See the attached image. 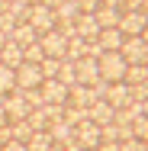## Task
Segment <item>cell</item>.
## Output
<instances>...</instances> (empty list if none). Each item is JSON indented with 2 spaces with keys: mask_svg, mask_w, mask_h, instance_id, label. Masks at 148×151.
<instances>
[{
  "mask_svg": "<svg viewBox=\"0 0 148 151\" xmlns=\"http://www.w3.org/2000/svg\"><path fill=\"white\" fill-rule=\"evenodd\" d=\"M3 125H10V119H6V109L0 106V129H3Z\"/></svg>",
  "mask_w": 148,
  "mask_h": 151,
  "instance_id": "obj_40",
  "label": "cell"
},
{
  "mask_svg": "<svg viewBox=\"0 0 148 151\" xmlns=\"http://www.w3.org/2000/svg\"><path fill=\"white\" fill-rule=\"evenodd\" d=\"M42 3H45L48 10H55V6H58V3H61V0H42Z\"/></svg>",
  "mask_w": 148,
  "mask_h": 151,
  "instance_id": "obj_42",
  "label": "cell"
},
{
  "mask_svg": "<svg viewBox=\"0 0 148 151\" xmlns=\"http://www.w3.org/2000/svg\"><path fill=\"white\" fill-rule=\"evenodd\" d=\"M142 3H145V0H122V3H119V10H122V13H139V10H142Z\"/></svg>",
  "mask_w": 148,
  "mask_h": 151,
  "instance_id": "obj_35",
  "label": "cell"
},
{
  "mask_svg": "<svg viewBox=\"0 0 148 151\" xmlns=\"http://www.w3.org/2000/svg\"><path fill=\"white\" fill-rule=\"evenodd\" d=\"M77 16H81V10H77V3H74V0H61L58 6H55V23H74V19H77Z\"/></svg>",
  "mask_w": 148,
  "mask_h": 151,
  "instance_id": "obj_20",
  "label": "cell"
},
{
  "mask_svg": "<svg viewBox=\"0 0 148 151\" xmlns=\"http://www.w3.org/2000/svg\"><path fill=\"white\" fill-rule=\"evenodd\" d=\"M10 39H13L16 45H23V48H26V45H32V42L39 39V32L32 29L29 23H16V26H13V32H10Z\"/></svg>",
  "mask_w": 148,
  "mask_h": 151,
  "instance_id": "obj_19",
  "label": "cell"
},
{
  "mask_svg": "<svg viewBox=\"0 0 148 151\" xmlns=\"http://www.w3.org/2000/svg\"><path fill=\"white\" fill-rule=\"evenodd\" d=\"M142 39H145V42H148V26H145V32H142Z\"/></svg>",
  "mask_w": 148,
  "mask_h": 151,
  "instance_id": "obj_48",
  "label": "cell"
},
{
  "mask_svg": "<svg viewBox=\"0 0 148 151\" xmlns=\"http://www.w3.org/2000/svg\"><path fill=\"white\" fill-rule=\"evenodd\" d=\"M48 135H52L55 145H71V142H74V125H68L64 119H58V122L48 125Z\"/></svg>",
  "mask_w": 148,
  "mask_h": 151,
  "instance_id": "obj_17",
  "label": "cell"
},
{
  "mask_svg": "<svg viewBox=\"0 0 148 151\" xmlns=\"http://www.w3.org/2000/svg\"><path fill=\"white\" fill-rule=\"evenodd\" d=\"M74 142L81 145V151H93V148H100V142H103L100 125H97V122H90V119H84L81 125H74Z\"/></svg>",
  "mask_w": 148,
  "mask_h": 151,
  "instance_id": "obj_2",
  "label": "cell"
},
{
  "mask_svg": "<svg viewBox=\"0 0 148 151\" xmlns=\"http://www.w3.org/2000/svg\"><path fill=\"white\" fill-rule=\"evenodd\" d=\"M6 3H10V0H0V13H6Z\"/></svg>",
  "mask_w": 148,
  "mask_h": 151,
  "instance_id": "obj_44",
  "label": "cell"
},
{
  "mask_svg": "<svg viewBox=\"0 0 148 151\" xmlns=\"http://www.w3.org/2000/svg\"><path fill=\"white\" fill-rule=\"evenodd\" d=\"M87 55H90V58H100V55H103V48H100L97 42H87Z\"/></svg>",
  "mask_w": 148,
  "mask_h": 151,
  "instance_id": "obj_39",
  "label": "cell"
},
{
  "mask_svg": "<svg viewBox=\"0 0 148 151\" xmlns=\"http://www.w3.org/2000/svg\"><path fill=\"white\" fill-rule=\"evenodd\" d=\"M97 61H100V77H103V81H110V84L122 81V77H126V71H129V64H126V58H122L119 52H103Z\"/></svg>",
  "mask_w": 148,
  "mask_h": 151,
  "instance_id": "obj_1",
  "label": "cell"
},
{
  "mask_svg": "<svg viewBox=\"0 0 148 151\" xmlns=\"http://www.w3.org/2000/svg\"><path fill=\"white\" fill-rule=\"evenodd\" d=\"M145 68H148V58H145Z\"/></svg>",
  "mask_w": 148,
  "mask_h": 151,
  "instance_id": "obj_50",
  "label": "cell"
},
{
  "mask_svg": "<svg viewBox=\"0 0 148 151\" xmlns=\"http://www.w3.org/2000/svg\"><path fill=\"white\" fill-rule=\"evenodd\" d=\"M32 132H35V129L29 125V119L10 122V138H13V142H29V138H32Z\"/></svg>",
  "mask_w": 148,
  "mask_h": 151,
  "instance_id": "obj_22",
  "label": "cell"
},
{
  "mask_svg": "<svg viewBox=\"0 0 148 151\" xmlns=\"http://www.w3.org/2000/svg\"><path fill=\"white\" fill-rule=\"evenodd\" d=\"M6 13H10L16 23H29L32 6H29V3H23V0H10V3H6Z\"/></svg>",
  "mask_w": 148,
  "mask_h": 151,
  "instance_id": "obj_24",
  "label": "cell"
},
{
  "mask_svg": "<svg viewBox=\"0 0 148 151\" xmlns=\"http://www.w3.org/2000/svg\"><path fill=\"white\" fill-rule=\"evenodd\" d=\"M145 26H148V16L139 10V13H122V19H119L116 29L129 39V35H142V32H145Z\"/></svg>",
  "mask_w": 148,
  "mask_h": 151,
  "instance_id": "obj_9",
  "label": "cell"
},
{
  "mask_svg": "<svg viewBox=\"0 0 148 151\" xmlns=\"http://www.w3.org/2000/svg\"><path fill=\"white\" fill-rule=\"evenodd\" d=\"M93 16H97V23H100V29H116L119 19H122V10H119V6H100Z\"/></svg>",
  "mask_w": 148,
  "mask_h": 151,
  "instance_id": "obj_18",
  "label": "cell"
},
{
  "mask_svg": "<svg viewBox=\"0 0 148 151\" xmlns=\"http://www.w3.org/2000/svg\"><path fill=\"white\" fill-rule=\"evenodd\" d=\"M39 93H42L45 103H55V106H64V103H68V87L61 84L58 77H45V81L39 84Z\"/></svg>",
  "mask_w": 148,
  "mask_h": 151,
  "instance_id": "obj_7",
  "label": "cell"
},
{
  "mask_svg": "<svg viewBox=\"0 0 148 151\" xmlns=\"http://www.w3.org/2000/svg\"><path fill=\"white\" fill-rule=\"evenodd\" d=\"M0 151H29V148H26V142H13V138H10V142H3Z\"/></svg>",
  "mask_w": 148,
  "mask_h": 151,
  "instance_id": "obj_38",
  "label": "cell"
},
{
  "mask_svg": "<svg viewBox=\"0 0 148 151\" xmlns=\"http://www.w3.org/2000/svg\"><path fill=\"white\" fill-rule=\"evenodd\" d=\"M13 90H16V71L6 68V64H0V96H6Z\"/></svg>",
  "mask_w": 148,
  "mask_h": 151,
  "instance_id": "obj_25",
  "label": "cell"
},
{
  "mask_svg": "<svg viewBox=\"0 0 148 151\" xmlns=\"http://www.w3.org/2000/svg\"><path fill=\"white\" fill-rule=\"evenodd\" d=\"M74 3H77L81 13H97L100 10V0H74Z\"/></svg>",
  "mask_w": 148,
  "mask_h": 151,
  "instance_id": "obj_34",
  "label": "cell"
},
{
  "mask_svg": "<svg viewBox=\"0 0 148 151\" xmlns=\"http://www.w3.org/2000/svg\"><path fill=\"white\" fill-rule=\"evenodd\" d=\"M52 145H55V142H52L48 129H45V132H32V138L26 142V148H29V151H52Z\"/></svg>",
  "mask_w": 148,
  "mask_h": 151,
  "instance_id": "obj_23",
  "label": "cell"
},
{
  "mask_svg": "<svg viewBox=\"0 0 148 151\" xmlns=\"http://www.w3.org/2000/svg\"><path fill=\"white\" fill-rule=\"evenodd\" d=\"M58 81L64 84V87H74V84H77V68H74V61H61Z\"/></svg>",
  "mask_w": 148,
  "mask_h": 151,
  "instance_id": "obj_28",
  "label": "cell"
},
{
  "mask_svg": "<svg viewBox=\"0 0 148 151\" xmlns=\"http://www.w3.org/2000/svg\"><path fill=\"white\" fill-rule=\"evenodd\" d=\"M122 42H126V35L119 29H100V35H97V45H100L103 52H119Z\"/></svg>",
  "mask_w": 148,
  "mask_h": 151,
  "instance_id": "obj_16",
  "label": "cell"
},
{
  "mask_svg": "<svg viewBox=\"0 0 148 151\" xmlns=\"http://www.w3.org/2000/svg\"><path fill=\"white\" fill-rule=\"evenodd\" d=\"M119 151H145V145L139 138H129V142H119Z\"/></svg>",
  "mask_w": 148,
  "mask_h": 151,
  "instance_id": "obj_36",
  "label": "cell"
},
{
  "mask_svg": "<svg viewBox=\"0 0 148 151\" xmlns=\"http://www.w3.org/2000/svg\"><path fill=\"white\" fill-rule=\"evenodd\" d=\"M74 29H77V35H81L84 42H97V35H100V23H97L93 13H81V16L74 19Z\"/></svg>",
  "mask_w": 148,
  "mask_h": 151,
  "instance_id": "obj_11",
  "label": "cell"
},
{
  "mask_svg": "<svg viewBox=\"0 0 148 151\" xmlns=\"http://www.w3.org/2000/svg\"><path fill=\"white\" fill-rule=\"evenodd\" d=\"M87 55V42L81 39V35H74V39H68V48H64V58L61 61H77Z\"/></svg>",
  "mask_w": 148,
  "mask_h": 151,
  "instance_id": "obj_21",
  "label": "cell"
},
{
  "mask_svg": "<svg viewBox=\"0 0 148 151\" xmlns=\"http://www.w3.org/2000/svg\"><path fill=\"white\" fill-rule=\"evenodd\" d=\"M119 55L126 58V64H145V58H148V42L142 39V35H129V39L122 42Z\"/></svg>",
  "mask_w": 148,
  "mask_h": 151,
  "instance_id": "obj_4",
  "label": "cell"
},
{
  "mask_svg": "<svg viewBox=\"0 0 148 151\" xmlns=\"http://www.w3.org/2000/svg\"><path fill=\"white\" fill-rule=\"evenodd\" d=\"M93 151H97V148H93Z\"/></svg>",
  "mask_w": 148,
  "mask_h": 151,
  "instance_id": "obj_52",
  "label": "cell"
},
{
  "mask_svg": "<svg viewBox=\"0 0 148 151\" xmlns=\"http://www.w3.org/2000/svg\"><path fill=\"white\" fill-rule=\"evenodd\" d=\"M129 87H135V84H145L148 81V68L145 64H129V71H126V77H122Z\"/></svg>",
  "mask_w": 148,
  "mask_h": 151,
  "instance_id": "obj_26",
  "label": "cell"
},
{
  "mask_svg": "<svg viewBox=\"0 0 148 151\" xmlns=\"http://www.w3.org/2000/svg\"><path fill=\"white\" fill-rule=\"evenodd\" d=\"M142 13H145V16H148V0H145V3H142Z\"/></svg>",
  "mask_w": 148,
  "mask_h": 151,
  "instance_id": "obj_46",
  "label": "cell"
},
{
  "mask_svg": "<svg viewBox=\"0 0 148 151\" xmlns=\"http://www.w3.org/2000/svg\"><path fill=\"white\" fill-rule=\"evenodd\" d=\"M13 26H16V19H13L10 13H0V29H3L6 35H10V32H13Z\"/></svg>",
  "mask_w": 148,
  "mask_h": 151,
  "instance_id": "obj_37",
  "label": "cell"
},
{
  "mask_svg": "<svg viewBox=\"0 0 148 151\" xmlns=\"http://www.w3.org/2000/svg\"><path fill=\"white\" fill-rule=\"evenodd\" d=\"M0 64H6V68H19L23 64V45H16L13 39H6L3 42V48H0Z\"/></svg>",
  "mask_w": 148,
  "mask_h": 151,
  "instance_id": "obj_14",
  "label": "cell"
},
{
  "mask_svg": "<svg viewBox=\"0 0 148 151\" xmlns=\"http://www.w3.org/2000/svg\"><path fill=\"white\" fill-rule=\"evenodd\" d=\"M87 119L97 122V125H106V122L116 119V109H113L106 100H97V103H90V106H87Z\"/></svg>",
  "mask_w": 148,
  "mask_h": 151,
  "instance_id": "obj_13",
  "label": "cell"
},
{
  "mask_svg": "<svg viewBox=\"0 0 148 151\" xmlns=\"http://www.w3.org/2000/svg\"><path fill=\"white\" fill-rule=\"evenodd\" d=\"M19 93L26 96V103H29L32 109H39V106L45 103V100H42V93H39V87H32V90H19Z\"/></svg>",
  "mask_w": 148,
  "mask_h": 151,
  "instance_id": "obj_32",
  "label": "cell"
},
{
  "mask_svg": "<svg viewBox=\"0 0 148 151\" xmlns=\"http://www.w3.org/2000/svg\"><path fill=\"white\" fill-rule=\"evenodd\" d=\"M90 90H93L97 100H106V93H110V81H103V77H100V81H93V84H90Z\"/></svg>",
  "mask_w": 148,
  "mask_h": 151,
  "instance_id": "obj_33",
  "label": "cell"
},
{
  "mask_svg": "<svg viewBox=\"0 0 148 151\" xmlns=\"http://www.w3.org/2000/svg\"><path fill=\"white\" fill-rule=\"evenodd\" d=\"M6 39H10V35H6V32L0 29V48H3V42H6Z\"/></svg>",
  "mask_w": 148,
  "mask_h": 151,
  "instance_id": "obj_43",
  "label": "cell"
},
{
  "mask_svg": "<svg viewBox=\"0 0 148 151\" xmlns=\"http://www.w3.org/2000/svg\"><path fill=\"white\" fill-rule=\"evenodd\" d=\"M145 87H148V81H145Z\"/></svg>",
  "mask_w": 148,
  "mask_h": 151,
  "instance_id": "obj_51",
  "label": "cell"
},
{
  "mask_svg": "<svg viewBox=\"0 0 148 151\" xmlns=\"http://www.w3.org/2000/svg\"><path fill=\"white\" fill-rule=\"evenodd\" d=\"M39 45H42L45 58H64L68 39L61 35V29H52V32H45V35H39Z\"/></svg>",
  "mask_w": 148,
  "mask_h": 151,
  "instance_id": "obj_8",
  "label": "cell"
},
{
  "mask_svg": "<svg viewBox=\"0 0 148 151\" xmlns=\"http://www.w3.org/2000/svg\"><path fill=\"white\" fill-rule=\"evenodd\" d=\"M74 68H77V84H93V81H100V61L90 58V55H84V58L74 61Z\"/></svg>",
  "mask_w": 148,
  "mask_h": 151,
  "instance_id": "obj_10",
  "label": "cell"
},
{
  "mask_svg": "<svg viewBox=\"0 0 148 151\" xmlns=\"http://www.w3.org/2000/svg\"><path fill=\"white\" fill-rule=\"evenodd\" d=\"M90 103H97V96H93V90H90L87 84L68 87V106H90Z\"/></svg>",
  "mask_w": 148,
  "mask_h": 151,
  "instance_id": "obj_15",
  "label": "cell"
},
{
  "mask_svg": "<svg viewBox=\"0 0 148 151\" xmlns=\"http://www.w3.org/2000/svg\"><path fill=\"white\" fill-rule=\"evenodd\" d=\"M132 135L139 142H148V116H139V119L132 122Z\"/></svg>",
  "mask_w": 148,
  "mask_h": 151,
  "instance_id": "obj_31",
  "label": "cell"
},
{
  "mask_svg": "<svg viewBox=\"0 0 148 151\" xmlns=\"http://www.w3.org/2000/svg\"><path fill=\"white\" fill-rule=\"evenodd\" d=\"M61 119L68 122V125H81V122L87 119V106H68L64 103V116Z\"/></svg>",
  "mask_w": 148,
  "mask_h": 151,
  "instance_id": "obj_27",
  "label": "cell"
},
{
  "mask_svg": "<svg viewBox=\"0 0 148 151\" xmlns=\"http://www.w3.org/2000/svg\"><path fill=\"white\" fill-rule=\"evenodd\" d=\"M29 26L39 32V35L52 32L55 26H58V23H55V10H48L45 3H35V6H32V13H29Z\"/></svg>",
  "mask_w": 148,
  "mask_h": 151,
  "instance_id": "obj_5",
  "label": "cell"
},
{
  "mask_svg": "<svg viewBox=\"0 0 148 151\" xmlns=\"http://www.w3.org/2000/svg\"><path fill=\"white\" fill-rule=\"evenodd\" d=\"M45 77H42V68L39 64H32V61H23L19 68H16V90H32V87H39Z\"/></svg>",
  "mask_w": 148,
  "mask_h": 151,
  "instance_id": "obj_6",
  "label": "cell"
},
{
  "mask_svg": "<svg viewBox=\"0 0 148 151\" xmlns=\"http://www.w3.org/2000/svg\"><path fill=\"white\" fill-rule=\"evenodd\" d=\"M42 77H58V71H61V58H42Z\"/></svg>",
  "mask_w": 148,
  "mask_h": 151,
  "instance_id": "obj_30",
  "label": "cell"
},
{
  "mask_svg": "<svg viewBox=\"0 0 148 151\" xmlns=\"http://www.w3.org/2000/svg\"><path fill=\"white\" fill-rule=\"evenodd\" d=\"M106 103H110L113 109H122V106H129V103H132V90H129V84H126V81H116V84H110Z\"/></svg>",
  "mask_w": 148,
  "mask_h": 151,
  "instance_id": "obj_12",
  "label": "cell"
},
{
  "mask_svg": "<svg viewBox=\"0 0 148 151\" xmlns=\"http://www.w3.org/2000/svg\"><path fill=\"white\" fill-rule=\"evenodd\" d=\"M42 58H45V52H42L39 39H35L32 45H26V48H23V61H32V64H42Z\"/></svg>",
  "mask_w": 148,
  "mask_h": 151,
  "instance_id": "obj_29",
  "label": "cell"
},
{
  "mask_svg": "<svg viewBox=\"0 0 148 151\" xmlns=\"http://www.w3.org/2000/svg\"><path fill=\"white\" fill-rule=\"evenodd\" d=\"M142 116H148V100H145V109H142Z\"/></svg>",
  "mask_w": 148,
  "mask_h": 151,
  "instance_id": "obj_47",
  "label": "cell"
},
{
  "mask_svg": "<svg viewBox=\"0 0 148 151\" xmlns=\"http://www.w3.org/2000/svg\"><path fill=\"white\" fill-rule=\"evenodd\" d=\"M23 3H29V6H35V3H42V0H23Z\"/></svg>",
  "mask_w": 148,
  "mask_h": 151,
  "instance_id": "obj_45",
  "label": "cell"
},
{
  "mask_svg": "<svg viewBox=\"0 0 148 151\" xmlns=\"http://www.w3.org/2000/svg\"><path fill=\"white\" fill-rule=\"evenodd\" d=\"M142 145H145V151H148V142H142Z\"/></svg>",
  "mask_w": 148,
  "mask_h": 151,
  "instance_id": "obj_49",
  "label": "cell"
},
{
  "mask_svg": "<svg viewBox=\"0 0 148 151\" xmlns=\"http://www.w3.org/2000/svg\"><path fill=\"white\" fill-rule=\"evenodd\" d=\"M122 0H100V6H119Z\"/></svg>",
  "mask_w": 148,
  "mask_h": 151,
  "instance_id": "obj_41",
  "label": "cell"
},
{
  "mask_svg": "<svg viewBox=\"0 0 148 151\" xmlns=\"http://www.w3.org/2000/svg\"><path fill=\"white\" fill-rule=\"evenodd\" d=\"M0 106L6 109V119L10 122H19V119H26L32 113V106L26 103V96L19 90H13V93H6V96H0Z\"/></svg>",
  "mask_w": 148,
  "mask_h": 151,
  "instance_id": "obj_3",
  "label": "cell"
}]
</instances>
